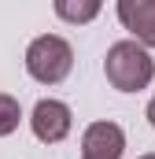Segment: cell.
<instances>
[{
  "label": "cell",
  "mask_w": 155,
  "mask_h": 159,
  "mask_svg": "<svg viewBox=\"0 0 155 159\" xmlns=\"http://www.w3.org/2000/svg\"><path fill=\"white\" fill-rule=\"evenodd\" d=\"M104 74L115 85L118 93H140L148 89L155 78V59L148 56L144 44L137 41H118L107 48V59H104Z\"/></svg>",
  "instance_id": "cell-1"
},
{
  "label": "cell",
  "mask_w": 155,
  "mask_h": 159,
  "mask_svg": "<svg viewBox=\"0 0 155 159\" xmlns=\"http://www.w3.org/2000/svg\"><path fill=\"white\" fill-rule=\"evenodd\" d=\"M74 67V48L55 34H44V37H33L30 48H26V70L30 78L41 81V85H59V81L70 74Z\"/></svg>",
  "instance_id": "cell-2"
},
{
  "label": "cell",
  "mask_w": 155,
  "mask_h": 159,
  "mask_svg": "<svg viewBox=\"0 0 155 159\" xmlns=\"http://www.w3.org/2000/svg\"><path fill=\"white\" fill-rule=\"evenodd\" d=\"M30 126H33V137L44 141V144H59L67 133H70V107L63 100H37L33 115H30Z\"/></svg>",
  "instance_id": "cell-3"
},
{
  "label": "cell",
  "mask_w": 155,
  "mask_h": 159,
  "mask_svg": "<svg viewBox=\"0 0 155 159\" xmlns=\"http://www.w3.org/2000/svg\"><path fill=\"white\" fill-rule=\"evenodd\" d=\"M126 152V133L118 122H92L81 133V159H118Z\"/></svg>",
  "instance_id": "cell-4"
},
{
  "label": "cell",
  "mask_w": 155,
  "mask_h": 159,
  "mask_svg": "<svg viewBox=\"0 0 155 159\" xmlns=\"http://www.w3.org/2000/svg\"><path fill=\"white\" fill-rule=\"evenodd\" d=\"M118 22L137 37V44L155 48V0H118Z\"/></svg>",
  "instance_id": "cell-5"
},
{
  "label": "cell",
  "mask_w": 155,
  "mask_h": 159,
  "mask_svg": "<svg viewBox=\"0 0 155 159\" xmlns=\"http://www.w3.org/2000/svg\"><path fill=\"white\" fill-rule=\"evenodd\" d=\"M104 0H55V15L63 22H74V26H85L100 15Z\"/></svg>",
  "instance_id": "cell-6"
},
{
  "label": "cell",
  "mask_w": 155,
  "mask_h": 159,
  "mask_svg": "<svg viewBox=\"0 0 155 159\" xmlns=\"http://www.w3.org/2000/svg\"><path fill=\"white\" fill-rule=\"evenodd\" d=\"M19 119H22L19 100H15V96H7V93H0V137L15 133V129H19Z\"/></svg>",
  "instance_id": "cell-7"
},
{
  "label": "cell",
  "mask_w": 155,
  "mask_h": 159,
  "mask_svg": "<svg viewBox=\"0 0 155 159\" xmlns=\"http://www.w3.org/2000/svg\"><path fill=\"white\" fill-rule=\"evenodd\" d=\"M148 122L155 126V96H152V104H148Z\"/></svg>",
  "instance_id": "cell-8"
},
{
  "label": "cell",
  "mask_w": 155,
  "mask_h": 159,
  "mask_svg": "<svg viewBox=\"0 0 155 159\" xmlns=\"http://www.w3.org/2000/svg\"><path fill=\"white\" fill-rule=\"evenodd\" d=\"M140 159H155V156H140Z\"/></svg>",
  "instance_id": "cell-9"
}]
</instances>
